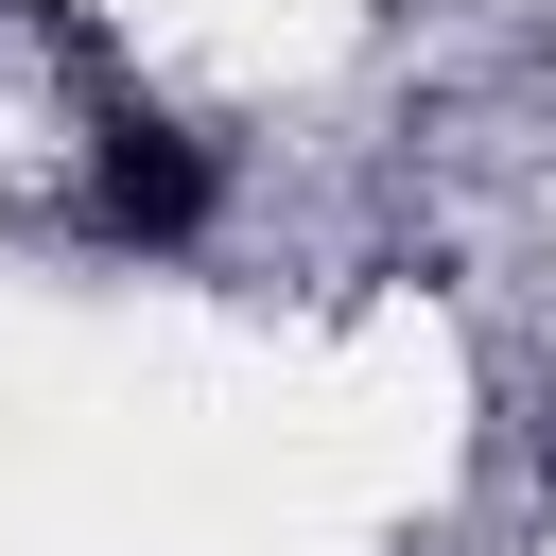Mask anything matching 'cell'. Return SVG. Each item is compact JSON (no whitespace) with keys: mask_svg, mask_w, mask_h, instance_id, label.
Segmentation results:
<instances>
[{"mask_svg":"<svg viewBox=\"0 0 556 556\" xmlns=\"http://www.w3.org/2000/svg\"><path fill=\"white\" fill-rule=\"evenodd\" d=\"M87 208H104L122 243H191V208H208V156H191L156 104H104V122H87Z\"/></svg>","mask_w":556,"mask_h":556,"instance_id":"6da1fadb","label":"cell"}]
</instances>
